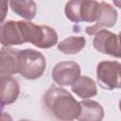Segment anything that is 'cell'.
<instances>
[{
    "label": "cell",
    "mask_w": 121,
    "mask_h": 121,
    "mask_svg": "<svg viewBox=\"0 0 121 121\" xmlns=\"http://www.w3.org/2000/svg\"><path fill=\"white\" fill-rule=\"evenodd\" d=\"M80 104V113L78 121H102L104 117L103 107L94 100H82Z\"/></svg>",
    "instance_id": "obj_10"
},
{
    "label": "cell",
    "mask_w": 121,
    "mask_h": 121,
    "mask_svg": "<svg viewBox=\"0 0 121 121\" xmlns=\"http://www.w3.org/2000/svg\"><path fill=\"white\" fill-rule=\"evenodd\" d=\"M93 45L100 53L118 58V37L109 30L101 29L95 35Z\"/></svg>",
    "instance_id": "obj_6"
},
{
    "label": "cell",
    "mask_w": 121,
    "mask_h": 121,
    "mask_svg": "<svg viewBox=\"0 0 121 121\" xmlns=\"http://www.w3.org/2000/svg\"><path fill=\"white\" fill-rule=\"evenodd\" d=\"M98 84L107 90L121 88V63L117 61H101L96 67Z\"/></svg>",
    "instance_id": "obj_4"
},
{
    "label": "cell",
    "mask_w": 121,
    "mask_h": 121,
    "mask_svg": "<svg viewBox=\"0 0 121 121\" xmlns=\"http://www.w3.org/2000/svg\"><path fill=\"white\" fill-rule=\"evenodd\" d=\"M119 110H120V112H121V99H120V101H119Z\"/></svg>",
    "instance_id": "obj_21"
},
{
    "label": "cell",
    "mask_w": 121,
    "mask_h": 121,
    "mask_svg": "<svg viewBox=\"0 0 121 121\" xmlns=\"http://www.w3.org/2000/svg\"><path fill=\"white\" fill-rule=\"evenodd\" d=\"M113 4H114L115 6H117L118 8H120V9H121V1H114V2H113Z\"/></svg>",
    "instance_id": "obj_20"
},
{
    "label": "cell",
    "mask_w": 121,
    "mask_h": 121,
    "mask_svg": "<svg viewBox=\"0 0 121 121\" xmlns=\"http://www.w3.org/2000/svg\"><path fill=\"white\" fill-rule=\"evenodd\" d=\"M101 12L98 20L95 25L86 27V33L88 35H94L97 31L101 30V27H112L115 25L117 20V11L109 3L100 2Z\"/></svg>",
    "instance_id": "obj_8"
},
{
    "label": "cell",
    "mask_w": 121,
    "mask_h": 121,
    "mask_svg": "<svg viewBox=\"0 0 121 121\" xmlns=\"http://www.w3.org/2000/svg\"><path fill=\"white\" fill-rule=\"evenodd\" d=\"M100 2L96 1H81L80 4V19L83 22H96L100 16Z\"/></svg>",
    "instance_id": "obj_13"
},
{
    "label": "cell",
    "mask_w": 121,
    "mask_h": 121,
    "mask_svg": "<svg viewBox=\"0 0 121 121\" xmlns=\"http://www.w3.org/2000/svg\"><path fill=\"white\" fill-rule=\"evenodd\" d=\"M0 41L5 46L25 43L19 26V22L8 21L6 23H2L0 29Z\"/></svg>",
    "instance_id": "obj_9"
},
{
    "label": "cell",
    "mask_w": 121,
    "mask_h": 121,
    "mask_svg": "<svg viewBox=\"0 0 121 121\" xmlns=\"http://www.w3.org/2000/svg\"><path fill=\"white\" fill-rule=\"evenodd\" d=\"M20 72V50L2 48L0 52V76L10 77Z\"/></svg>",
    "instance_id": "obj_7"
},
{
    "label": "cell",
    "mask_w": 121,
    "mask_h": 121,
    "mask_svg": "<svg viewBox=\"0 0 121 121\" xmlns=\"http://www.w3.org/2000/svg\"><path fill=\"white\" fill-rule=\"evenodd\" d=\"M46 61L43 55L33 49L20 50V74L27 79L40 78L45 69Z\"/></svg>",
    "instance_id": "obj_3"
},
{
    "label": "cell",
    "mask_w": 121,
    "mask_h": 121,
    "mask_svg": "<svg viewBox=\"0 0 121 121\" xmlns=\"http://www.w3.org/2000/svg\"><path fill=\"white\" fill-rule=\"evenodd\" d=\"M79 77L80 67L75 61H60L52 70L53 80L60 86H72Z\"/></svg>",
    "instance_id": "obj_5"
},
{
    "label": "cell",
    "mask_w": 121,
    "mask_h": 121,
    "mask_svg": "<svg viewBox=\"0 0 121 121\" xmlns=\"http://www.w3.org/2000/svg\"><path fill=\"white\" fill-rule=\"evenodd\" d=\"M1 121H12V118L9 113L3 112L1 115Z\"/></svg>",
    "instance_id": "obj_18"
},
{
    "label": "cell",
    "mask_w": 121,
    "mask_h": 121,
    "mask_svg": "<svg viewBox=\"0 0 121 121\" xmlns=\"http://www.w3.org/2000/svg\"><path fill=\"white\" fill-rule=\"evenodd\" d=\"M118 45H119V50H118V58H121V32L118 35Z\"/></svg>",
    "instance_id": "obj_19"
},
{
    "label": "cell",
    "mask_w": 121,
    "mask_h": 121,
    "mask_svg": "<svg viewBox=\"0 0 121 121\" xmlns=\"http://www.w3.org/2000/svg\"><path fill=\"white\" fill-rule=\"evenodd\" d=\"M85 43L86 41L84 37H68L58 44V49L67 55L78 54L84 48Z\"/></svg>",
    "instance_id": "obj_14"
},
{
    "label": "cell",
    "mask_w": 121,
    "mask_h": 121,
    "mask_svg": "<svg viewBox=\"0 0 121 121\" xmlns=\"http://www.w3.org/2000/svg\"><path fill=\"white\" fill-rule=\"evenodd\" d=\"M24 43H30L40 48H49L58 42L57 32L48 26H37L30 22L18 21Z\"/></svg>",
    "instance_id": "obj_2"
},
{
    "label": "cell",
    "mask_w": 121,
    "mask_h": 121,
    "mask_svg": "<svg viewBox=\"0 0 121 121\" xmlns=\"http://www.w3.org/2000/svg\"><path fill=\"white\" fill-rule=\"evenodd\" d=\"M80 4L81 1L73 0L69 1L65 5V14L66 17L72 22H81L80 19Z\"/></svg>",
    "instance_id": "obj_16"
},
{
    "label": "cell",
    "mask_w": 121,
    "mask_h": 121,
    "mask_svg": "<svg viewBox=\"0 0 121 121\" xmlns=\"http://www.w3.org/2000/svg\"><path fill=\"white\" fill-rule=\"evenodd\" d=\"M43 106L57 121H74L80 113V104L65 89L52 86L43 95Z\"/></svg>",
    "instance_id": "obj_1"
},
{
    "label": "cell",
    "mask_w": 121,
    "mask_h": 121,
    "mask_svg": "<svg viewBox=\"0 0 121 121\" xmlns=\"http://www.w3.org/2000/svg\"><path fill=\"white\" fill-rule=\"evenodd\" d=\"M9 5L16 14L26 20H32L36 15L37 7L34 1H10Z\"/></svg>",
    "instance_id": "obj_15"
},
{
    "label": "cell",
    "mask_w": 121,
    "mask_h": 121,
    "mask_svg": "<svg viewBox=\"0 0 121 121\" xmlns=\"http://www.w3.org/2000/svg\"><path fill=\"white\" fill-rule=\"evenodd\" d=\"M20 93L18 82L11 77L1 78L0 88V99L1 105H9L16 101Z\"/></svg>",
    "instance_id": "obj_11"
},
{
    "label": "cell",
    "mask_w": 121,
    "mask_h": 121,
    "mask_svg": "<svg viewBox=\"0 0 121 121\" xmlns=\"http://www.w3.org/2000/svg\"><path fill=\"white\" fill-rule=\"evenodd\" d=\"M0 7H1V22L4 21L5 16H6V10L8 7V2L6 1H1L0 2Z\"/></svg>",
    "instance_id": "obj_17"
},
{
    "label": "cell",
    "mask_w": 121,
    "mask_h": 121,
    "mask_svg": "<svg viewBox=\"0 0 121 121\" xmlns=\"http://www.w3.org/2000/svg\"><path fill=\"white\" fill-rule=\"evenodd\" d=\"M73 93L80 98L93 97L97 94V89L95 81L86 76H80L76 82L71 86Z\"/></svg>",
    "instance_id": "obj_12"
},
{
    "label": "cell",
    "mask_w": 121,
    "mask_h": 121,
    "mask_svg": "<svg viewBox=\"0 0 121 121\" xmlns=\"http://www.w3.org/2000/svg\"><path fill=\"white\" fill-rule=\"evenodd\" d=\"M20 121H30V120H20Z\"/></svg>",
    "instance_id": "obj_22"
}]
</instances>
